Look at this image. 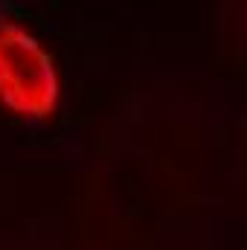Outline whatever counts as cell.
I'll use <instances>...</instances> for the list:
<instances>
[{
    "label": "cell",
    "mask_w": 247,
    "mask_h": 250,
    "mask_svg": "<svg viewBox=\"0 0 247 250\" xmlns=\"http://www.w3.org/2000/svg\"><path fill=\"white\" fill-rule=\"evenodd\" d=\"M53 56L18 23H0V102L23 117L44 120L59 105Z\"/></svg>",
    "instance_id": "cell-1"
}]
</instances>
